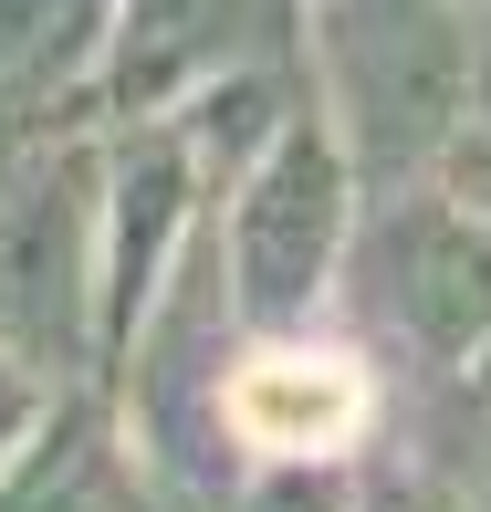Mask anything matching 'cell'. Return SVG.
<instances>
[{
    "label": "cell",
    "mask_w": 491,
    "mask_h": 512,
    "mask_svg": "<svg viewBox=\"0 0 491 512\" xmlns=\"http://www.w3.org/2000/svg\"><path fill=\"white\" fill-rule=\"evenodd\" d=\"M303 84L366 199L429 189L491 84V21L471 0H303Z\"/></svg>",
    "instance_id": "cell-1"
},
{
    "label": "cell",
    "mask_w": 491,
    "mask_h": 512,
    "mask_svg": "<svg viewBox=\"0 0 491 512\" xmlns=\"http://www.w3.org/2000/svg\"><path fill=\"white\" fill-rule=\"evenodd\" d=\"M0 345L53 398L105 387V126L0 136Z\"/></svg>",
    "instance_id": "cell-2"
},
{
    "label": "cell",
    "mask_w": 491,
    "mask_h": 512,
    "mask_svg": "<svg viewBox=\"0 0 491 512\" xmlns=\"http://www.w3.org/2000/svg\"><path fill=\"white\" fill-rule=\"evenodd\" d=\"M366 230V189L345 168V147L324 136V115H303L272 157H251L220 199H209V262L241 314V335H314L345 304V262Z\"/></svg>",
    "instance_id": "cell-3"
},
{
    "label": "cell",
    "mask_w": 491,
    "mask_h": 512,
    "mask_svg": "<svg viewBox=\"0 0 491 512\" xmlns=\"http://www.w3.org/2000/svg\"><path fill=\"white\" fill-rule=\"evenodd\" d=\"M335 324L387 377H471L491 356V230L439 189L366 199Z\"/></svg>",
    "instance_id": "cell-4"
},
{
    "label": "cell",
    "mask_w": 491,
    "mask_h": 512,
    "mask_svg": "<svg viewBox=\"0 0 491 512\" xmlns=\"http://www.w3.org/2000/svg\"><path fill=\"white\" fill-rule=\"evenodd\" d=\"M387 398H397V377L345 324L262 335L230 366V450H241L251 492H262V481H345L377 450Z\"/></svg>",
    "instance_id": "cell-5"
},
{
    "label": "cell",
    "mask_w": 491,
    "mask_h": 512,
    "mask_svg": "<svg viewBox=\"0 0 491 512\" xmlns=\"http://www.w3.org/2000/svg\"><path fill=\"white\" fill-rule=\"evenodd\" d=\"M303 53V0H126L95 74V126H178L199 95Z\"/></svg>",
    "instance_id": "cell-6"
},
{
    "label": "cell",
    "mask_w": 491,
    "mask_h": 512,
    "mask_svg": "<svg viewBox=\"0 0 491 512\" xmlns=\"http://www.w3.org/2000/svg\"><path fill=\"white\" fill-rule=\"evenodd\" d=\"M209 241V178L168 126L105 136V366Z\"/></svg>",
    "instance_id": "cell-7"
},
{
    "label": "cell",
    "mask_w": 491,
    "mask_h": 512,
    "mask_svg": "<svg viewBox=\"0 0 491 512\" xmlns=\"http://www.w3.org/2000/svg\"><path fill=\"white\" fill-rule=\"evenodd\" d=\"M126 0H0V136L95 126V74Z\"/></svg>",
    "instance_id": "cell-8"
},
{
    "label": "cell",
    "mask_w": 491,
    "mask_h": 512,
    "mask_svg": "<svg viewBox=\"0 0 491 512\" xmlns=\"http://www.w3.org/2000/svg\"><path fill=\"white\" fill-rule=\"evenodd\" d=\"M0 512H168V492L147 481V460L126 450L105 387L63 398L42 418V439L0 471Z\"/></svg>",
    "instance_id": "cell-9"
},
{
    "label": "cell",
    "mask_w": 491,
    "mask_h": 512,
    "mask_svg": "<svg viewBox=\"0 0 491 512\" xmlns=\"http://www.w3.org/2000/svg\"><path fill=\"white\" fill-rule=\"evenodd\" d=\"M450 209H471V220L491 230V84H481V105L460 115V136H450V157H439V178H429Z\"/></svg>",
    "instance_id": "cell-10"
},
{
    "label": "cell",
    "mask_w": 491,
    "mask_h": 512,
    "mask_svg": "<svg viewBox=\"0 0 491 512\" xmlns=\"http://www.w3.org/2000/svg\"><path fill=\"white\" fill-rule=\"evenodd\" d=\"M53 408H63V398H53V387H42L21 356H11V345H0V471H11V460L42 439V418H53Z\"/></svg>",
    "instance_id": "cell-11"
},
{
    "label": "cell",
    "mask_w": 491,
    "mask_h": 512,
    "mask_svg": "<svg viewBox=\"0 0 491 512\" xmlns=\"http://www.w3.org/2000/svg\"><path fill=\"white\" fill-rule=\"evenodd\" d=\"M241 512H335V492H324V481H262Z\"/></svg>",
    "instance_id": "cell-12"
},
{
    "label": "cell",
    "mask_w": 491,
    "mask_h": 512,
    "mask_svg": "<svg viewBox=\"0 0 491 512\" xmlns=\"http://www.w3.org/2000/svg\"><path fill=\"white\" fill-rule=\"evenodd\" d=\"M460 387H471V398H481V408H491V356H481V366H471V377H460Z\"/></svg>",
    "instance_id": "cell-13"
},
{
    "label": "cell",
    "mask_w": 491,
    "mask_h": 512,
    "mask_svg": "<svg viewBox=\"0 0 491 512\" xmlns=\"http://www.w3.org/2000/svg\"><path fill=\"white\" fill-rule=\"evenodd\" d=\"M471 11H481V21H491V0H471Z\"/></svg>",
    "instance_id": "cell-14"
}]
</instances>
